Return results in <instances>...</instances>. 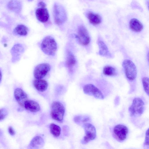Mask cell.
<instances>
[{"label":"cell","instance_id":"obj_3","mask_svg":"<svg viewBox=\"0 0 149 149\" xmlns=\"http://www.w3.org/2000/svg\"><path fill=\"white\" fill-rule=\"evenodd\" d=\"M53 14L55 22L58 24H62L67 19V14L65 9L61 5L58 3H54Z\"/></svg>","mask_w":149,"mask_h":149},{"label":"cell","instance_id":"obj_9","mask_svg":"<svg viewBox=\"0 0 149 149\" xmlns=\"http://www.w3.org/2000/svg\"><path fill=\"white\" fill-rule=\"evenodd\" d=\"M51 69L50 65L47 63L39 64L35 67L33 72L36 79H42L46 76Z\"/></svg>","mask_w":149,"mask_h":149},{"label":"cell","instance_id":"obj_26","mask_svg":"<svg viewBox=\"0 0 149 149\" xmlns=\"http://www.w3.org/2000/svg\"><path fill=\"white\" fill-rule=\"evenodd\" d=\"M142 82L144 90L149 96V78L146 77H143Z\"/></svg>","mask_w":149,"mask_h":149},{"label":"cell","instance_id":"obj_12","mask_svg":"<svg viewBox=\"0 0 149 149\" xmlns=\"http://www.w3.org/2000/svg\"><path fill=\"white\" fill-rule=\"evenodd\" d=\"M36 11L37 19L42 23L47 22L49 18V14L46 7H39Z\"/></svg>","mask_w":149,"mask_h":149},{"label":"cell","instance_id":"obj_16","mask_svg":"<svg viewBox=\"0 0 149 149\" xmlns=\"http://www.w3.org/2000/svg\"><path fill=\"white\" fill-rule=\"evenodd\" d=\"M97 44L99 47V54L101 56L111 57V55L105 44L102 40H99Z\"/></svg>","mask_w":149,"mask_h":149},{"label":"cell","instance_id":"obj_7","mask_svg":"<svg viewBox=\"0 0 149 149\" xmlns=\"http://www.w3.org/2000/svg\"><path fill=\"white\" fill-rule=\"evenodd\" d=\"M113 132L114 136L117 140L119 141H122L126 138L128 130L126 126L119 124L115 126Z\"/></svg>","mask_w":149,"mask_h":149},{"label":"cell","instance_id":"obj_19","mask_svg":"<svg viewBox=\"0 0 149 149\" xmlns=\"http://www.w3.org/2000/svg\"><path fill=\"white\" fill-rule=\"evenodd\" d=\"M8 7L10 10L19 12L21 9V4L20 2L17 1H10L8 3Z\"/></svg>","mask_w":149,"mask_h":149},{"label":"cell","instance_id":"obj_31","mask_svg":"<svg viewBox=\"0 0 149 149\" xmlns=\"http://www.w3.org/2000/svg\"><path fill=\"white\" fill-rule=\"evenodd\" d=\"M147 57H148V61L149 62V52L148 53V54L147 55Z\"/></svg>","mask_w":149,"mask_h":149},{"label":"cell","instance_id":"obj_24","mask_svg":"<svg viewBox=\"0 0 149 149\" xmlns=\"http://www.w3.org/2000/svg\"><path fill=\"white\" fill-rule=\"evenodd\" d=\"M103 73L107 76H111L115 75L116 74L115 69L110 66H106L103 69Z\"/></svg>","mask_w":149,"mask_h":149},{"label":"cell","instance_id":"obj_18","mask_svg":"<svg viewBox=\"0 0 149 149\" xmlns=\"http://www.w3.org/2000/svg\"><path fill=\"white\" fill-rule=\"evenodd\" d=\"M87 17L90 22L94 25L99 24L101 22V17L98 14L89 12L87 14Z\"/></svg>","mask_w":149,"mask_h":149},{"label":"cell","instance_id":"obj_30","mask_svg":"<svg viewBox=\"0 0 149 149\" xmlns=\"http://www.w3.org/2000/svg\"><path fill=\"white\" fill-rule=\"evenodd\" d=\"M147 5L149 9V1H148L147 2Z\"/></svg>","mask_w":149,"mask_h":149},{"label":"cell","instance_id":"obj_27","mask_svg":"<svg viewBox=\"0 0 149 149\" xmlns=\"http://www.w3.org/2000/svg\"><path fill=\"white\" fill-rule=\"evenodd\" d=\"M144 145L145 146H149V128L147 129L146 132Z\"/></svg>","mask_w":149,"mask_h":149},{"label":"cell","instance_id":"obj_10","mask_svg":"<svg viewBox=\"0 0 149 149\" xmlns=\"http://www.w3.org/2000/svg\"><path fill=\"white\" fill-rule=\"evenodd\" d=\"M83 90L85 94L93 96L96 98L100 99L104 98L101 92L93 84H89L85 85L83 87Z\"/></svg>","mask_w":149,"mask_h":149},{"label":"cell","instance_id":"obj_2","mask_svg":"<svg viewBox=\"0 0 149 149\" xmlns=\"http://www.w3.org/2000/svg\"><path fill=\"white\" fill-rule=\"evenodd\" d=\"M65 112V107L61 103L54 101L52 103L51 116L52 119L59 122H62Z\"/></svg>","mask_w":149,"mask_h":149},{"label":"cell","instance_id":"obj_8","mask_svg":"<svg viewBox=\"0 0 149 149\" xmlns=\"http://www.w3.org/2000/svg\"><path fill=\"white\" fill-rule=\"evenodd\" d=\"M79 42L83 45H86L90 42V37L86 28L83 26H80L78 30V33L75 36Z\"/></svg>","mask_w":149,"mask_h":149},{"label":"cell","instance_id":"obj_28","mask_svg":"<svg viewBox=\"0 0 149 149\" xmlns=\"http://www.w3.org/2000/svg\"><path fill=\"white\" fill-rule=\"evenodd\" d=\"M0 120H3L6 117L7 114V112L6 109L4 108L1 109L0 111Z\"/></svg>","mask_w":149,"mask_h":149},{"label":"cell","instance_id":"obj_6","mask_svg":"<svg viewBox=\"0 0 149 149\" xmlns=\"http://www.w3.org/2000/svg\"><path fill=\"white\" fill-rule=\"evenodd\" d=\"M85 135L81 141L83 144H86L90 141L94 140L96 137V129L91 124L86 123L83 125Z\"/></svg>","mask_w":149,"mask_h":149},{"label":"cell","instance_id":"obj_1","mask_svg":"<svg viewBox=\"0 0 149 149\" xmlns=\"http://www.w3.org/2000/svg\"><path fill=\"white\" fill-rule=\"evenodd\" d=\"M41 47L42 50L45 54L53 56L55 55L57 49V44L52 37L47 36L43 39Z\"/></svg>","mask_w":149,"mask_h":149},{"label":"cell","instance_id":"obj_14","mask_svg":"<svg viewBox=\"0 0 149 149\" xmlns=\"http://www.w3.org/2000/svg\"><path fill=\"white\" fill-rule=\"evenodd\" d=\"M33 84L38 91L41 92L46 91L48 85L47 82L42 79H36L33 81Z\"/></svg>","mask_w":149,"mask_h":149},{"label":"cell","instance_id":"obj_11","mask_svg":"<svg viewBox=\"0 0 149 149\" xmlns=\"http://www.w3.org/2000/svg\"><path fill=\"white\" fill-rule=\"evenodd\" d=\"M14 96L16 101L19 105L24 107L25 102L28 100V95L22 89L16 88L14 91Z\"/></svg>","mask_w":149,"mask_h":149},{"label":"cell","instance_id":"obj_4","mask_svg":"<svg viewBox=\"0 0 149 149\" xmlns=\"http://www.w3.org/2000/svg\"><path fill=\"white\" fill-rule=\"evenodd\" d=\"M144 105V102L141 99L139 98H134L129 108L131 116L137 117L141 115L143 111Z\"/></svg>","mask_w":149,"mask_h":149},{"label":"cell","instance_id":"obj_5","mask_svg":"<svg viewBox=\"0 0 149 149\" xmlns=\"http://www.w3.org/2000/svg\"><path fill=\"white\" fill-rule=\"evenodd\" d=\"M127 77L130 80L135 79L137 75V70L134 63L131 61L126 59L123 63Z\"/></svg>","mask_w":149,"mask_h":149},{"label":"cell","instance_id":"obj_21","mask_svg":"<svg viewBox=\"0 0 149 149\" xmlns=\"http://www.w3.org/2000/svg\"><path fill=\"white\" fill-rule=\"evenodd\" d=\"M24 48L20 44L15 45L11 49V53L14 57H19L23 53Z\"/></svg>","mask_w":149,"mask_h":149},{"label":"cell","instance_id":"obj_22","mask_svg":"<svg viewBox=\"0 0 149 149\" xmlns=\"http://www.w3.org/2000/svg\"><path fill=\"white\" fill-rule=\"evenodd\" d=\"M28 31V28L23 24L18 25L14 30V32L15 33L22 36L26 35Z\"/></svg>","mask_w":149,"mask_h":149},{"label":"cell","instance_id":"obj_15","mask_svg":"<svg viewBox=\"0 0 149 149\" xmlns=\"http://www.w3.org/2000/svg\"><path fill=\"white\" fill-rule=\"evenodd\" d=\"M25 109L32 112H36L40 110L39 104L36 102L32 100H27L25 103Z\"/></svg>","mask_w":149,"mask_h":149},{"label":"cell","instance_id":"obj_25","mask_svg":"<svg viewBox=\"0 0 149 149\" xmlns=\"http://www.w3.org/2000/svg\"><path fill=\"white\" fill-rule=\"evenodd\" d=\"M74 120L75 122L78 124H81L83 123L84 124L90 120V118L88 116H75Z\"/></svg>","mask_w":149,"mask_h":149},{"label":"cell","instance_id":"obj_13","mask_svg":"<svg viewBox=\"0 0 149 149\" xmlns=\"http://www.w3.org/2000/svg\"><path fill=\"white\" fill-rule=\"evenodd\" d=\"M43 139L40 136H36L34 137L31 141L28 146L29 149H39L44 145Z\"/></svg>","mask_w":149,"mask_h":149},{"label":"cell","instance_id":"obj_17","mask_svg":"<svg viewBox=\"0 0 149 149\" xmlns=\"http://www.w3.org/2000/svg\"><path fill=\"white\" fill-rule=\"evenodd\" d=\"M130 26L132 31L136 32L141 31L143 28L142 24L139 20L135 18L131 19L130 22Z\"/></svg>","mask_w":149,"mask_h":149},{"label":"cell","instance_id":"obj_20","mask_svg":"<svg viewBox=\"0 0 149 149\" xmlns=\"http://www.w3.org/2000/svg\"><path fill=\"white\" fill-rule=\"evenodd\" d=\"M76 62V59L73 54L71 52L68 51L65 62L67 66L71 69L75 65Z\"/></svg>","mask_w":149,"mask_h":149},{"label":"cell","instance_id":"obj_23","mask_svg":"<svg viewBox=\"0 0 149 149\" xmlns=\"http://www.w3.org/2000/svg\"><path fill=\"white\" fill-rule=\"evenodd\" d=\"M50 132L55 137H58L60 135L61 129L59 126L54 123L51 124L50 126Z\"/></svg>","mask_w":149,"mask_h":149},{"label":"cell","instance_id":"obj_29","mask_svg":"<svg viewBox=\"0 0 149 149\" xmlns=\"http://www.w3.org/2000/svg\"><path fill=\"white\" fill-rule=\"evenodd\" d=\"M9 133L12 135H14L15 134V132L11 127H9L8 129Z\"/></svg>","mask_w":149,"mask_h":149}]
</instances>
